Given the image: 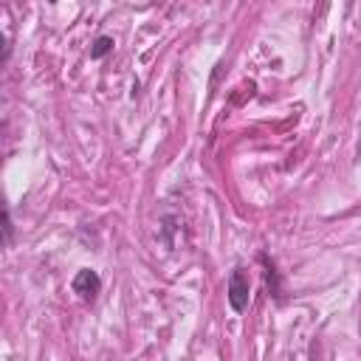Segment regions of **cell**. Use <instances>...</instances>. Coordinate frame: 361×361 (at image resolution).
<instances>
[{
    "label": "cell",
    "instance_id": "cell-1",
    "mask_svg": "<svg viewBox=\"0 0 361 361\" xmlns=\"http://www.w3.org/2000/svg\"><path fill=\"white\" fill-rule=\"evenodd\" d=\"M248 290H251V285H248L245 271L243 268H234L231 276H228V305H231V310L243 313L248 307Z\"/></svg>",
    "mask_w": 361,
    "mask_h": 361
},
{
    "label": "cell",
    "instance_id": "cell-2",
    "mask_svg": "<svg viewBox=\"0 0 361 361\" xmlns=\"http://www.w3.org/2000/svg\"><path fill=\"white\" fill-rule=\"evenodd\" d=\"M99 288H102V279H99V274L90 271V268H82V271L73 276V290H76L82 299H96Z\"/></svg>",
    "mask_w": 361,
    "mask_h": 361
},
{
    "label": "cell",
    "instance_id": "cell-3",
    "mask_svg": "<svg viewBox=\"0 0 361 361\" xmlns=\"http://www.w3.org/2000/svg\"><path fill=\"white\" fill-rule=\"evenodd\" d=\"M113 51V37H96V42H93V48H90V56L93 59H102L104 54H110Z\"/></svg>",
    "mask_w": 361,
    "mask_h": 361
},
{
    "label": "cell",
    "instance_id": "cell-4",
    "mask_svg": "<svg viewBox=\"0 0 361 361\" xmlns=\"http://www.w3.org/2000/svg\"><path fill=\"white\" fill-rule=\"evenodd\" d=\"M3 231H6V245L11 243V234H14V223H11V212L6 209L3 212Z\"/></svg>",
    "mask_w": 361,
    "mask_h": 361
},
{
    "label": "cell",
    "instance_id": "cell-5",
    "mask_svg": "<svg viewBox=\"0 0 361 361\" xmlns=\"http://www.w3.org/2000/svg\"><path fill=\"white\" fill-rule=\"evenodd\" d=\"M358 155H361V149H358Z\"/></svg>",
    "mask_w": 361,
    "mask_h": 361
}]
</instances>
